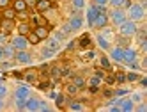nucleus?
I'll return each mask as SVG.
<instances>
[{
    "label": "nucleus",
    "instance_id": "1",
    "mask_svg": "<svg viewBox=\"0 0 147 112\" xmlns=\"http://www.w3.org/2000/svg\"><path fill=\"white\" fill-rule=\"evenodd\" d=\"M126 16H128V20H131V22H142L145 18L144 5L142 4H129L128 11H126Z\"/></svg>",
    "mask_w": 147,
    "mask_h": 112
},
{
    "label": "nucleus",
    "instance_id": "2",
    "mask_svg": "<svg viewBox=\"0 0 147 112\" xmlns=\"http://www.w3.org/2000/svg\"><path fill=\"white\" fill-rule=\"evenodd\" d=\"M138 32V27H136V22H131V20H126L119 25V34L122 37H133Z\"/></svg>",
    "mask_w": 147,
    "mask_h": 112
},
{
    "label": "nucleus",
    "instance_id": "3",
    "mask_svg": "<svg viewBox=\"0 0 147 112\" xmlns=\"http://www.w3.org/2000/svg\"><path fill=\"white\" fill-rule=\"evenodd\" d=\"M99 9V13L96 14V18H94V22H92V27L94 29H105L108 25V13H107V9L105 7H98Z\"/></svg>",
    "mask_w": 147,
    "mask_h": 112
},
{
    "label": "nucleus",
    "instance_id": "4",
    "mask_svg": "<svg viewBox=\"0 0 147 112\" xmlns=\"http://www.w3.org/2000/svg\"><path fill=\"white\" fill-rule=\"evenodd\" d=\"M108 20H112V23L119 27L122 22L128 20V16H126V11H124L122 7H113V11L108 14Z\"/></svg>",
    "mask_w": 147,
    "mask_h": 112
},
{
    "label": "nucleus",
    "instance_id": "5",
    "mask_svg": "<svg viewBox=\"0 0 147 112\" xmlns=\"http://www.w3.org/2000/svg\"><path fill=\"white\" fill-rule=\"evenodd\" d=\"M9 43L13 45L14 50H27V48H28V39H27V36H22V34L14 36Z\"/></svg>",
    "mask_w": 147,
    "mask_h": 112
},
{
    "label": "nucleus",
    "instance_id": "6",
    "mask_svg": "<svg viewBox=\"0 0 147 112\" xmlns=\"http://www.w3.org/2000/svg\"><path fill=\"white\" fill-rule=\"evenodd\" d=\"M14 59L18 60V62H22V64H30L32 62V55H30L27 50H16Z\"/></svg>",
    "mask_w": 147,
    "mask_h": 112
},
{
    "label": "nucleus",
    "instance_id": "7",
    "mask_svg": "<svg viewBox=\"0 0 147 112\" xmlns=\"http://www.w3.org/2000/svg\"><path fill=\"white\" fill-rule=\"evenodd\" d=\"M30 96V87L28 86H18L14 91V98L16 100H27Z\"/></svg>",
    "mask_w": 147,
    "mask_h": 112
},
{
    "label": "nucleus",
    "instance_id": "8",
    "mask_svg": "<svg viewBox=\"0 0 147 112\" xmlns=\"http://www.w3.org/2000/svg\"><path fill=\"white\" fill-rule=\"evenodd\" d=\"M133 109H135V101L131 98H124V100L119 101V110L121 112H131Z\"/></svg>",
    "mask_w": 147,
    "mask_h": 112
},
{
    "label": "nucleus",
    "instance_id": "9",
    "mask_svg": "<svg viewBox=\"0 0 147 112\" xmlns=\"http://www.w3.org/2000/svg\"><path fill=\"white\" fill-rule=\"evenodd\" d=\"M136 60V52L133 48H124V54H122V62L126 64H131Z\"/></svg>",
    "mask_w": 147,
    "mask_h": 112
},
{
    "label": "nucleus",
    "instance_id": "10",
    "mask_svg": "<svg viewBox=\"0 0 147 112\" xmlns=\"http://www.w3.org/2000/svg\"><path fill=\"white\" fill-rule=\"evenodd\" d=\"M108 50H110V59H113L115 62H122L124 48H121V46H113V48H108Z\"/></svg>",
    "mask_w": 147,
    "mask_h": 112
},
{
    "label": "nucleus",
    "instance_id": "11",
    "mask_svg": "<svg viewBox=\"0 0 147 112\" xmlns=\"http://www.w3.org/2000/svg\"><path fill=\"white\" fill-rule=\"evenodd\" d=\"M37 107H39V100L37 98H27L25 100V107H23V110H28V112H36L37 110Z\"/></svg>",
    "mask_w": 147,
    "mask_h": 112
},
{
    "label": "nucleus",
    "instance_id": "12",
    "mask_svg": "<svg viewBox=\"0 0 147 112\" xmlns=\"http://www.w3.org/2000/svg\"><path fill=\"white\" fill-rule=\"evenodd\" d=\"M69 27H71V30H73V32H75V30H80L82 29V25H83V20H82V16H73L71 20H69Z\"/></svg>",
    "mask_w": 147,
    "mask_h": 112
},
{
    "label": "nucleus",
    "instance_id": "13",
    "mask_svg": "<svg viewBox=\"0 0 147 112\" xmlns=\"http://www.w3.org/2000/svg\"><path fill=\"white\" fill-rule=\"evenodd\" d=\"M32 32H34L39 39H46L48 34H50V30H48V27H45V25H37V27H34Z\"/></svg>",
    "mask_w": 147,
    "mask_h": 112
},
{
    "label": "nucleus",
    "instance_id": "14",
    "mask_svg": "<svg viewBox=\"0 0 147 112\" xmlns=\"http://www.w3.org/2000/svg\"><path fill=\"white\" fill-rule=\"evenodd\" d=\"M27 7H28V4H27V0H13V9L16 13H22V11H27Z\"/></svg>",
    "mask_w": 147,
    "mask_h": 112
},
{
    "label": "nucleus",
    "instance_id": "15",
    "mask_svg": "<svg viewBox=\"0 0 147 112\" xmlns=\"http://www.w3.org/2000/svg\"><path fill=\"white\" fill-rule=\"evenodd\" d=\"M36 7H37L39 13H46L48 9L51 7V0H37V2H36Z\"/></svg>",
    "mask_w": 147,
    "mask_h": 112
},
{
    "label": "nucleus",
    "instance_id": "16",
    "mask_svg": "<svg viewBox=\"0 0 147 112\" xmlns=\"http://www.w3.org/2000/svg\"><path fill=\"white\" fill-rule=\"evenodd\" d=\"M98 13H99L98 5H90V7L87 9V22H89V25H92V22H94V18H96Z\"/></svg>",
    "mask_w": 147,
    "mask_h": 112
},
{
    "label": "nucleus",
    "instance_id": "17",
    "mask_svg": "<svg viewBox=\"0 0 147 112\" xmlns=\"http://www.w3.org/2000/svg\"><path fill=\"white\" fill-rule=\"evenodd\" d=\"M2 52H4V59H13L14 54H16V50L13 48L11 43H9V45H4V46H2Z\"/></svg>",
    "mask_w": 147,
    "mask_h": 112
},
{
    "label": "nucleus",
    "instance_id": "18",
    "mask_svg": "<svg viewBox=\"0 0 147 112\" xmlns=\"http://www.w3.org/2000/svg\"><path fill=\"white\" fill-rule=\"evenodd\" d=\"M0 27H2V32H7V34H9V32L14 29V20H4Z\"/></svg>",
    "mask_w": 147,
    "mask_h": 112
},
{
    "label": "nucleus",
    "instance_id": "19",
    "mask_svg": "<svg viewBox=\"0 0 147 112\" xmlns=\"http://www.w3.org/2000/svg\"><path fill=\"white\" fill-rule=\"evenodd\" d=\"M16 11H14V9L13 7H5L4 9V13H2V16H4V20H14L16 18Z\"/></svg>",
    "mask_w": 147,
    "mask_h": 112
},
{
    "label": "nucleus",
    "instance_id": "20",
    "mask_svg": "<svg viewBox=\"0 0 147 112\" xmlns=\"http://www.w3.org/2000/svg\"><path fill=\"white\" fill-rule=\"evenodd\" d=\"M30 30H32V29H30V25L27 22H22V23L18 25V34H22V36H27Z\"/></svg>",
    "mask_w": 147,
    "mask_h": 112
},
{
    "label": "nucleus",
    "instance_id": "21",
    "mask_svg": "<svg viewBox=\"0 0 147 112\" xmlns=\"http://www.w3.org/2000/svg\"><path fill=\"white\" fill-rule=\"evenodd\" d=\"M108 4L112 7H128L129 5V0H108Z\"/></svg>",
    "mask_w": 147,
    "mask_h": 112
},
{
    "label": "nucleus",
    "instance_id": "22",
    "mask_svg": "<svg viewBox=\"0 0 147 112\" xmlns=\"http://www.w3.org/2000/svg\"><path fill=\"white\" fill-rule=\"evenodd\" d=\"M46 46H48V48H51L53 52H57V50L60 48V41H59V39H55V37H51V39H48Z\"/></svg>",
    "mask_w": 147,
    "mask_h": 112
},
{
    "label": "nucleus",
    "instance_id": "23",
    "mask_svg": "<svg viewBox=\"0 0 147 112\" xmlns=\"http://www.w3.org/2000/svg\"><path fill=\"white\" fill-rule=\"evenodd\" d=\"M27 39H28V45H37V43L41 41V39H39V37L32 32V30H30V32L27 34Z\"/></svg>",
    "mask_w": 147,
    "mask_h": 112
},
{
    "label": "nucleus",
    "instance_id": "24",
    "mask_svg": "<svg viewBox=\"0 0 147 112\" xmlns=\"http://www.w3.org/2000/svg\"><path fill=\"white\" fill-rule=\"evenodd\" d=\"M98 45H99L103 50H108V48H110V43H108L103 36H98Z\"/></svg>",
    "mask_w": 147,
    "mask_h": 112
},
{
    "label": "nucleus",
    "instance_id": "25",
    "mask_svg": "<svg viewBox=\"0 0 147 112\" xmlns=\"http://www.w3.org/2000/svg\"><path fill=\"white\" fill-rule=\"evenodd\" d=\"M69 110H85V107H83L80 101H71V103H69Z\"/></svg>",
    "mask_w": 147,
    "mask_h": 112
},
{
    "label": "nucleus",
    "instance_id": "26",
    "mask_svg": "<svg viewBox=\"0 0 147 112\" xmlns=\"http://www.w3.org/2000/svg\"><path fill=\"white\" fill-rule=\"evenodd\" d=\"M73 84H75V86L80 89V87H83V86H85V80H83L82 77H75V78H73Z\"/></svg>",
    "mask_w": 147,
    "mask_h": 112
},
{
    "label": "nucleus",
    "instance_id": "27",
    "mask_svg": "<svg viewBox=\"0 0 147 112\" xmlns=\"http://www.w3.org/2000/svg\"><path fill=\"white\" fill-rule=\"evenodd\" d=\"M41 55H43L45 59H48V57H51V55H55V52H53V50H51V48H43V52H41Z\"/></svg>",
    "mask_w": 147,
    "mask_h": 112
},
{
    "label": "nucleus",
    "instance_id": "28",
    "mask_svg": "<svg viewBox=\"0 0 147 112\" xmlns=\"http://www.w3.org/2000/svg\"><path fill=\"white\" fill-rule=\"evenodd\" d=\"M37 110H41V112H48V110H50V105L46 103V101L39 100V107H37Z\"/></svg>",
    "mask_w": 147,
    "mask_h": 112
},
{
    "label": "nucleus",
    "instance_id": "29",
    "mask_svg": "<svg viewBox=\"0 0 147 112\" xmlns=\"http://www.w3.org/2000/svg\"><path fill=\"white\" fill-rule=\"evenodd\" d=\"M73 7L75 9H83L85 7V0H73Z\"/></svg>",
    "mask_w": 147,
    "mask_h": 112
},
{
    "label": "nucleus",
    "instance_id": "30",
    "mask_svg": "<svg viewBox=\"0 0 147 112\" xmlns=\"http://www.w3.org/2000/svg\"><path fill=\"white\" fill-rule=\"evenodd\" d=\"M89 45H90V37H89V36H83V37L80 39V46L85 48V46H89Z\"/></svg>",
    "mask_w": 147,
    "mask_h": 112
},
{
    "label": "nucleus",
    "instance_id": "31",
    "mask_svg": "<svg viewBox=\"0 0 147 112\" xmlns=\"http://www.w3.org/2000/svg\"><path fill=\"white\" fill-rule=\"evenodd\" d=\"M7 96V86L4 82H0V98H5Z\"/></svg>",
    "mask_w": 147,
    "mask_h": 112
},
{
    "label": "nucleus",
    "instance_id": "32",
    "mask_svg": "<svg viewBox=\"0 0 147 112\" xmlns=\"http://www.w3.org/2000/svg\"><path fill=\"white\" fill-rule=\"evenodd\" d=\"M7 45V32H0V46Z\"/></svg>",
    "mask_w": 147,
    "mask_h": 112
},
{
    "label": "nucleus",
    "instance_id": "33",
    "mask_svg": "<svg viewBox=\"0 0 147 112\" xmlns=\"http://www.w3.org/2000/svg\"><path fill=\"white\" fill-rule=\"evenodd\" d=\"M94 5H98V7H107V5H108V0H94Z\"/></svg>",
    "mask_w": 147,
    "mask_h": 112
},
{
    "label": "nucleus",
    "instance_id": "34",
    "mask_svg": "<svg viewBox=\"0 0 147 112\" xmlns=\"http://www.w3.org/2000/svg\"><path fill=\"white\" fill-rule=\"evenodd\" d=\"M101 66L107 68V69H110V60H108V57H101Z\"/></svg>",
    "mask_w": 147,
    "mask_h": 112
},
{
    "label": "nucleus",
    "instance_id": "35",
    "mask_svg": "<svg viewBox=\"0 0 147 112\" xmlns=\"http://www.w3.org/2000/svg\"><path fill=\"white\" fill-rule=\"evenodd\" d=\"M55 101H57V107H62V105H64V103H66V98H64V96H62V94H59Z\"/></svg>",
    "mask_w": 147,
    "mask_h": 112
},
{
    "label": "nucleus",
    "instance_id": "36",
    "mask_svg": "<svg viewBox=\"0 0 147 112\" xmlns=\"http://www.w3.org/2000/svg\"><path fill=\"white\" fill-rule=\"evenodd\" d=\"M126 78H128V80H129V82H135V80H138L140 77H138V75H136V73H128V75H126Z\"/></svg>",
    "mask_w": 147,
    "mask_h": 112
},
{
    "label": "nucleus",
    "instance_id": "37",
    "mask_svg": "<svg viewBox=\"0 0 147 112\" xmlns=\"http://www.w3.org/2000/svg\"><path fill=\"white\" fill-rule=\"evenodd\" d=\"M76 91H78V87H76L75 84H71V86H67V93H69V94H75Z\"/></svg>",
    "mask_w": 147,
    "mask_h": 112
},
{
    "label": "nucleus",
    "instance_id": "38",
    "mask_svg": "<svg viewBox=\"0 0 147 112\" xmlns=\"http://www.w3.org/2000/svg\"><path fill=\"white\" fill-rule=\"evenodd\" d=\"M14 100H16V98H14ZM23 107H25V100H16V109L23 110Z\"/></svg>",
    "mask_w": 147,
    "mask_h": 112
},
{
    "label": "nucleus",
    "instance_id": "39",
    "mask_svg": "<svg viewBox=\"0 0 147 112\" xmlns=\"http://www.w3.org/2000/svg\"><path fill=\"white\" fill-rule=\"evenodd\" d=\"M11 5V0H0V9H5Z\"/></svg>",
    "mask_w": 147,
    "mask_h": 112
},
{
    "label": "nucleus",
    "instance_id": "40",
    "mask_svg": "<svg viewBox=\"0 0 147 112\" xmlns=\"http://www.w3.org/2000/svg\"><path fill=\"white\" fill-rule=\"evenodd\" d=\"M133 110H138V112H145V110H147V105H145V103H140L138 107H135Z\"/></svg>",
    "mask_w": 147,
    "mask_h": 112
},
{
    "label": "nucleus",
    "instance_id": "41",
    "mask_svg": "<svg viewBox=\"0 0 147 112\" xmlns=\"http://www.w3.org/2000/svg\"><path fill=\"white\" fill-rule=\"evenodd\" d=\"M62 32H64V34H71V32H73L71 27H69V23H66L64 27H62Z\"/></svg>",
    "mask_w": 147,
    "mask_h": 112
},
{
    "label": "nucleus",
    "instance_id": "42",
    "mask_svg": "<svg viewBox=\"0 0 147 112\" xmlns=\"http://www.w3.org/2000/svg\"><path fill=\"white\" fill-rule=\"evenodd\" d=\"M64 36H66L64 32H55V34H53V37L59 39V41H62V39H64Z\"/></svg>",
    "mask_w": 147,
    "mask_h": 112
},
{
    "label": "nucleus",
    "instance_id": "43",
    "mask_svg": "<svg viewBox=\"0 0 147 112\" xmlns=\"http://www.w3.org/2000/svg\"><path fill=\"white\" fill-rule=\"evenodd\" d=\"M126 93H128V91H126V89H117V91H115L113 94H115V96H124Z\"/></svg>",
    "mask_w": 147,
    "mask_h": 112
},
{
    "label": "nucleus",
    "instance_id": "44",
    "mask_svg": "<svg viewBox=\"0 0 147 112\" xmlns=\"http://www.w3.org/2000/svg\"><path fill=\"white\" fill-rule=\"evenodd\" d=\"M131 100H133V101H142V94H140V93H135V94L131 96Z\"/></svg>",
    "mask_w": 147,
    "mask_h": 112
},
{
    "label": "nucleus",
    "instance_id": "45",
    "mask_svg": "<svg viewBox=\"0 0 147 112\" xmlns=\"http://www.w3.org/2000/svg\"><path fill=\"white\" fill-rule=\"evenodd\" d=\"M90 84H92L94 87H96V86L99 84V77H92V78H90Z\"/></svg>",
    "mask_w": 147,
    "mask_h": 112
},
{
    "label": "nucleus",
    "instance_id": "46",
    "mask_svg": "<svg viewBox=\"0 0 147 112\" xmlns=\"http://www.w3.org/2000/svg\"><path fill=\"white\" fill-rule=\"evenodd\" d=\"M27 80H30V82H32V80H36V75H34V73H28V75H27Z\"/></svg>",
    "mask_w": 147,
    "mask_h": 112
},
{
    "label": "nucleus",
    "instance_id": "47",
    "mask_svg": "<svg viewBox=\"0 0 147 112\" xmlns=\"http://www.w3.org/2000/svg\"><path fill=\"white\" fill-rule=\"evenodd\" d=\"M5 109V103H4V98H0V110Z\"/></svg>",
    "mask_w": 147,
    "mask_h": 112
},
{
    "label": "nucleus",
    "instance_id": "48",
    "mask_svg": "<svg viewBox=\"0 0 147 112\" xmlns=\"http://www.w3.org/2000/svg\"><path fill=\"white\" fill-rule=\"evenodd\" d=\"M117 80H119V82H124L126 77H124V75H117Z\"/></svg>",
    "mask_w": 147,
    "mask_h": 112
},
{
    "label": "nucleus",
    "instance_id": "49",
    "mask_svg": "<svg viewBox=\"0 0 147 112\" xmlns=\"http://www.w3.org/2000/svg\"><path fill=\"white\" fill-rule=\"evenodd\" d=\"M4 59V52H2V46H0V60Z\"/></svg>",
    "mask_w": 147,
    "mask_h": 112
},
{
    "label": "nucleus",
    "instance_id": "50",
    "mask_svg": "<svg viewBox=\"0 0 147 112\" xmlns=\"http://www.w3.org/2000/svg\"><path fill=\"white\" fill-rule=\"evenodd\" d=\"M0 32H2V27H0Z\"/></svg>",
    "mask_w": 147,
    "mask_h": 112
},
{
    "label": "nucleus",
    "instance_id": "51",
    "mask_svg": "<svg viewBox=\"0 0 147 112\" xmlns=\"http://www.w3.org/2000/svg\"><path fill=\"white\" fill-rule=\"evenodd\" d=\"M34 2H37V0H34Z\"/></svg>",
    "mask_w": 147,
    "mask_h": 112
}]
</instances>
